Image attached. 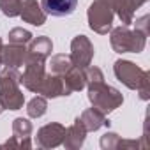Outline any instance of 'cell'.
Here are the masks:
<instances>
[{"instance_id": "1", "label": "cell", "mask_w": 150, "mask_h": 150, "mask_svg": "<svg viewBox=\"0 0 150 150\" xmlns=\"http://www.w3.org/2000/svg\"><path fill=\"white\" fill-rule=\"evenodd\" d=\"M42 9L50 16H69L74 13L78 6V0H41Z\"/></svg>"}]
</instances>
